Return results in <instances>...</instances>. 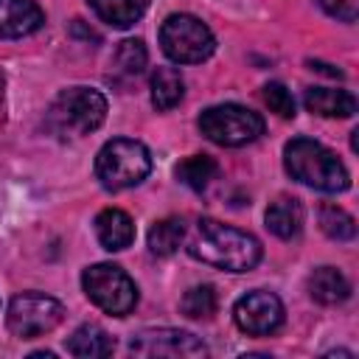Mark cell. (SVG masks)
Listing matches in <instances>:
<instances>
[{
    "instance_id": "obj_1",
    "label": "cell",
    "mask_w": 359,
    "mask_h": 359,
    "mask_svg": "<svg viewBox=\"0 0 359 359\" xmlns=\"http://www.w3.org/2000/svg\"><path fill=\"white\" fill-rule=\"evenodd\" d=\"M182 244L191 258L224 272H250L261 261V244L255 236L216 219H196L194 224H185Z\"/></svg>"
},
{
    "instance_id": "obj_2",
    "label": "cell",
    "mask_w": 359,
    "mask_h": 359,
    "mask_svg": "<svg viewBox=\"0 0 359 359\" xmlns=\"http://www.w3.org/2000/svg\"><path fill=\"white\" fill-rule=\"evenodd\" d=\"M283 165L292 174V180H297L314 191L339 194L351 185V177H348V168L342 165V160L328 146H323L311 137L289 140L283 149Z\"/></svg>"
},
{
    "instance_id": "obj_3",
    "label": "cell",
    "mask_w": 359,
    "mask_h": 359,
    "mask_svg": "<svg viewBox=\"0 0 359 359\" xmlns=\"http://www.w3.org/2000/svg\"><path fill=\"white\" fill-rule=\"evenodd\" d=\"M151 171V154L140 140L112 137L95 154V177L107 191H123L143 182Z\"/></svg>"
},
{
    "instance_id": "obj_4",
    "label": "cell",
    "mask_w": 359,
    "mask_h": 359,
    "mask_svg": "<svg viewBox=\"0 0 359 359\" xmlns=\"http://www.w3.org/2000/svg\"><path fill=\"white\" fill-rule=\"evenodd\" d=\"M104 118L107 98L93 87H67L48 109V121L59 135H90L104 123Z\"/></svg>"
},
{
    "instance_id": "obj_5",
    "label": "cell",
    "mask_w": 359,
    "mask_h": 359,
    "mask_svg": "<svg viewBox=\"0 0 359 359\" xmlns=\"http://www.w3.org/2000/svg\"><path fill=\"white\" fill-rule=\"evenodd\" d=\"M163 53L177 65L205 62L216 50V39L210 28L194 14H168L160 25Z\"/></svg>"
},
{
    "instance_id": "obj_6",
    "label": "cell",
    "mask_w": 359,
    "mask_h": 359,
    "mask_svg": "<svg viewBox=\"0 0 359 359\" xmlns=\"http://www.w3.org/2000/svg\"><path fill=\"white\" fill-rule=\"evenodd\" d=\"M199 132L216 146H247L264 135V118L241 104H216L199 115Z\"/></svg>"
},
{
    "instance_id": "obj_7",
    "label": "cell",
    "mask_w": 359,
    "mask_h": 359,
    "mask_svg": "<svg viewBox=\"0 0 359 359\" xmlns=\"http://www.w3.org/2000/svg\"><path fill=\"white\" fill-rule=\"evenodd\" d=\"M84 294L107 314L126 317L137 303V286L135 280L115 264H93L81 272Z\"/></svg>"
},
{
    "instance_id": "obj_8",
    "label": "cell",
    "mask_w": 359,
    "mask_h": 359,
    "mask_svg": "<svg viewBox=\"0 0 359 359\" xmlns=\"http://www.w3.org/2000/svg\"><path fill=\"white\" fill-rule=\"evenodd\" d=\"M65 317V309L56 297L42 292H22L8 303L6 325L20 339H34L42 334H50Z\"/></svg>"
},
{
    "instance_id": "obj_9",
    "label": "cell",
    "mask_w": 359,
    "mask_h": 359,
    "mask_svg": "<svg viewBox=\"0 0 359 359\" xmlns=\"http://www.w3.org/2000/svg\"><path fill=\"white\" fill-rule=\"evenodd\" d=\"M129 351L146 359H196L208 356V345L191 331L180 328H146L129 339Z\"/></svg>"
},
{
    "instance_id": "obj_10",
    "label": "cell",
    "mask_w": 359,
    "mask_h": 359,
    "mask_svg": "<svg viewBox=\"0 0 359 359\" xmlns=\"http://www.w3.org/2000/svg\"><path fill=\"white\" fill-rule=\"evenodd\" d=\"M233 320L244 334L266 337L283 325V303L278 294H272L266 289H255L236 300Z\"/></svg>"
},
{
    "instance_id": "obj_11",
    "label": "cell",
    "mask_w": 359,
    "mask_h": 359,
    "mask_svg": "<svg viewBox=\"0 0 359 359\" xmlns=\"http://www.w3.org/2000/svg\"><path fill=\"white\" fill-rule=\"evenodd\" d=\"M45 22L34 0H0V39H17L39 31Z\"/></svg>"
},
{
    "instance_id": "obj_12",
    "label": "cell",
    "mask_w": 359,
    "mask_h": 359,
    "mask_svg": "<svg viewBox=\"0 0 359 359\" xmlns=\"http://www.w3.org/2000/svg\"><path fill=\"white\" fill-rule=\"evenodd\" d=\"M95 236L104 250L118 252L135 241V224H132L129 213H123L121 208H104L95 216Z\"/></svg>"
},
{
    "instance_id": "obj_13",
    "label": "cell",
    "mask_w": 359,
    "mask_h": 359,
    "mask_svg": "<svg viewBox=\"0 0 359 359\" xmlns=\"http://www.w3.org/2000/svg\"><path fill=\"white\" fill-rule=\"evenodd\" d=\"M303 104L309 112L323 118H351L356 112V98L348 90H334V87H309Z\"/></svg>"
},
{
    "instance_id": "obj_14",
    "label": "cell",
    "mask_w": 359,
    "mask_h": 359,
    "mask_svg": "<svg viewBox=\"0 0 359 359\" xmlns=\"http://www.w3.org/2000/svg\"><path fill=\"white\" fill-rule=\"evenodd\" d=\"M309 294L320 306H339L351 297V283L337 266H320L309 275Z\"/></svg>"
},
{
    "instance_id": "obj_15",
    "label": "cell",
    "mask_w": 359,
    "mask_h": 359,
    "mask_svg": "<svg viewBox=\"0 0 359 359\" xmlns=\"http://www.w3.org/2000/svg\"><path fill=\"white\" fill-rule=\"evenodd\" d=\"M266 227L278 238H294L303 230V205L292 196H278L266 208Z\"/></svg>"
},
{
    "instance_id": "obj_16",
    "label": "cell",
    "mask_w": 359,
    "mask_h": 359,
    "mask_svg": "<svg viewBox=\"0 0 359 359\" xmlns=\"http://www.w3.org/2000/svg\"><path fill=\"white\" fill-rule=\"evenodd\" d=\"M112 348H115L112 337H109L101 325H93V323L79 325V328L70 334V339H67V351H70L73 356H81V359H101V356H109Z\"/></svg>"
},
{
    "instance_id": "obj_17",
    "label": "cell",
    "mask_w": 359,
    "mask_h": 359,
    "mask_svg": "<svg viewBox=\"0 0 359 359\" xmlns=\"http://www.w3.org/2000/svg\"><path fill=\"white\" fill-rule=\"evenodd\" d=\"M182 93H185V81H182L180 70H174V67H157L151 73V104L160 112L174 109L182 101Z\"/></svg>"
},
{
    "instance_id": "obj_18",
    "label": "cell",
    "mask_w": 359,
    "mask_h": 359,
    "mask_svg": "<svg viewBox=\"0 0 359 359\" xmlns=\"http://www.w3.org/2000/svg\"><path fill=\"white\" fill-rule=\"evenodd\" d=\"M87 3L112 28H129L146 11V0H87Z\"/></svg>"
},
{
    "instance_id": "obj_19",
    "label": "cell",
    "mask_w": 359,
    "mask_h": 359,
    "mask_svg": "<svg viewBox=\"0 0 359 359\" xmlns=\"http://www.w3.org/2000/svg\"><path fill=\"white\" fill-rule=\"evenodd\" d=\"M177 180L182 182V185H188L191 191H205L213 180H216V174H219V163L213 160V157H208V154H191V157H185L180 165H177Z\"/></svg>"
},
{
    "instance_id": "obj_20",
    "label": "cell",
    "mask_w": 359,
    "mask_h": 359,
    "mask_svg": "<svg viewBox=\"0 0 359 359\" xmlns=\"http://www.w3.org/2000/svg\"><path fill=\"white\" fill-rule=\"evenodd\" d=\"M185 238V222L171 216V219H160L151 224L149 230V250L154 255H171Z\"/></svg>"
},
{
    "instance_id": "obj_21",
    "label": "cell",
    "mask_w": 359,
    "mask_h": 359,
    "mask_svg": "<svg viewBox=\"0 0 359 359\" xmlns=\"http://www.w3.org/2000/svg\"><path fill=\"white\" fill-rule=\"evenodd\" d=\"M146 59H149V53H146V45H143L140 39H123V42L115 48V53H112V70H115L118 76L135 79V76L143 73Z\"/></svg>"
},
{
    "instance_id": "obj_22",
    "label": "cell",
    "mask_w": 359,
    "mask_h": 359,
    "mask_svg": "<svg viewBox=\"0 0 359 359\" xmlns=\"http://www.w3.org/2000/svg\"><path fill=\"white\" fill-rule=\"evenodd\" d=\"M216 306H219V297H216V289L210 283H202V286H191L185 294H182V314L191 317V320H208L216 314Z\"/></svg>"
},
{
    "instance_id": "obj_23",
    "label": "cell",
    "mask_w": 359,
    "mask_h": 359,
    "mask_svg": "<svg viewBox=\"0 0 359 359\" xmlns=\"http://www.w3.org/2000/svg\"><path fill=\"white\" fill-rule=\"evenodd\" d=\"M320 227L328 238L334 241H351L356 236V222L351 213H345L337 205H323L320 208Z\"/></svg>"
},
{
    "instance_id": "obj_24",
    "label": "cell",
    "mask_w": 359,
    "mask_h": 359,
    "mask_svg": "<svg viewBox=\"0 0 359 359\" xmlns=\"http://www.w3.org/2000/svg\"><path fill=\"white\" fill-rule=\"evenodd\" d=\"M264 101H266V107H269L275 115H280V118H294V98H292V93H289L280 81L264 84Z\"/></svg>"
},
{
    "instance_id": "obj_25",
    "label": "cell",
    "mask_w": 359,
    "mask_h": 359,
    "mask_svg": "<svg viewBox=\"0 0 359 359\" xmlns=\"http://www.w3.org/2000/svg\"><path fill=\"white\" fill-rule=\"evenodd\" d=\"M331 17L342 20V22H353L359 17V0H317Z\"/></svg>"
}]
</instances>
